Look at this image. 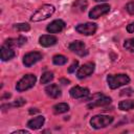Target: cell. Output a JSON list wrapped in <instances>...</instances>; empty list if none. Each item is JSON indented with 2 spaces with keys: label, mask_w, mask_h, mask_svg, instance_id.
Masks as SVG:
<instances>
[{
  "label": "cell",
  "mask_w": 134,
  "mask_h": 134,
  "mask_svg": "<svg viewBox=\"0 0 134 134\" xmlns=\"http://www.w3.org/2000/svg\"><path fill=\"white\" fill-rule=\"evenodd\" d=\"M54 10H55V8H54L53 5H51V4H44L31 16L30 20L32 22H39V21L45 20V19L49 18L54 13Z\"/></svg>",
  "instance_id": "6da1fadb"
},
{
  "label": "cell",
  "mask_w": 134,
  "mask_h": 134,
  "mask_svg": "<svg viewBox=\"0 0 134 134\" xmlns=\"http://www.w3.org/2000/svg\"><path fill=\"white\" fill-rule=\"evenodd\" d=\"M107 82L108 85L111 89H116L120 86H124L130 82V77L127 74H110L107 76Z\"/></svg>",
  "instance_id": "7a4b0ae2"
},
{
  "label": "cell",
  "mask_w": 134,
  "mask_h": 134,
  "mask_svg": "<svg viewBox=\"0 0 134 134\" xmlns=\"http://www.w3.org/2000/svg\"><path fill=\"white\" fill-rule=\"evenodd\" d=\"M111 103V98L109 96H106L102 93H96L93 94L89 98V103L87 104L88 109H93L95 107H103L106 105H109Z\"/></svg>",
  "instance_id": "3957f363"
},
{
  "label": "cell",
  "mask_w": 134,
  "mask_h": 134,
  "mask_svg": "<svg viewBox=\"0 0 134 134\" xmlns=\"http://www.w3.org/2000/svg\"><path fill=\"white\" fill-rule=\"evenodd\" d=\"M36 81H37V77L35 74H26L17 83L16 89L19 92L28 90L31 87H34V85L36 84Z\"/></svg>",
  "instance_id": "277c9868"
},
{
  "label": "cell",
  "mask_w": 134,
  "mask_h": 134,
  "mask_svg": "<svg viewBox=\"0 0 134 134\" xmlns=\"http://www.w3.org/2000/svg\"><path fill=\"white\" fill-rule=\"evenodd\" d=\"M113 121V117L109 115H95L90 119V125L94 129H100L109 126Z\"/></svg>",
  "instance_id": "5b68a950"
},
{
  "label": "cell",
  "mask_w": 134,
  "mask_h": 134,
  "mask_svg": "<svg viewBox=\"0 0 134 134\" xmlns=\"http://www.w3.org/2000/svg\"><path fill=\"white\" fill-rule=\"evenodd\" d=\"M97 29V26L95 23H91V22H87V23H83V24H79L75 26V30L79 34H82L84 36H91L94 35L95 31Z\"/></svg>",
  "instance_id": "8992f818"
},
{
  "label": "cell",
  "mask_w": 134,
  "mask_h": 134,
  "mask_svg": "<svg viewBox=\"0 0 134 134\" xmlns=\"http://www.w3.org/2000/svg\"><path fill=\"white\" fill-rule=\"evenodd\" d=\"M110 10V5L109 4H99L94 6L90 12H89V18L91 19H97L100 16H104L108 14Z\"/></svg>",
  "instance_id": "52a82bcc"
},
{
  "label": "cell",
  "mask_w": 134,
  "mask_h": 134,
  "mask_svg": "<svg viewBox=\"0 0 134 134\" xmlns=\"http://www.w3.org/2000/svg\"><path fill=\"white\" fill-rule=\"evenodd\" d=\"M94 68H95L94 63H92V62L86 63V64H84L82 67H80V69L77 70L76 75H77V77H79L80 80L85 79V77H87V76H89V75H91V74L93 73Z\"/></svg>",
  "instance_id": "ba28073f"
},
{
  "label": "cell",
  "mask_w": 134,
  "mask_h": 134,
  "mask_svg": "<svg viewBox=\"0 0 134 134\" xmlns=\"http://www.w3.org/2000/svg\"><path fill=\"white\" fill-rule=\"evenodd\" d=\"M42 59V54L38 51H32V52H28L24 55L23 58V64L26 67H30L34 64H36L37 62H39Z\"/></svg>",
  "instance_id": "9c48e42d"
},
{
  "label": "cell",
  "mask_w": 134,
  "mask_h": 134,
  "mask_svg": "<svg viewBox=\"0 0 134 134\" xmlns=\"http://www.w3.org/2000/svg\"><path fill=\"white\" fill-rule=\"evenodd\" d=\"M69 49L72 52H74V53H76V54H79L81 57H83V55H85L87 53L86 46L82 41H73V42H71L69 44Z\"/></svg>",
  "instance_id": "30bf717a"
},
{
  "label": "cell",
  "mask_w": 134,
  "mask_h": 134,
  "mask_svg": "<svg viewBox=\"0 0 134 134\" xmlns=\"http://www.w3.org/2000/svg\"><path fill=\"white\" fill-rule=\"evenodd\" d=\"M69 93L73 98H84V97H87L89 95V89L85 88V87L74 86L70 89Z\"/></svg>",
  "instance_id": "8fae6325"
},
{
  "label": "cell",
  "mask_w": 134,
  "mask_h": 134,
  "mask_svg": "<svg viewBox=\"0 0 134 134\" xmlns=\"http://www.w3.org/2000/svg\"><path fill=\"white\" fill-rule=\"evenodd\" d=\"M64 28H65V22L61 19H58V20L52 21L50 24H48L46 30L50 34H57V32L62 31Z\"/></svg>",
  "instance_id": "7c38bea8"
},
{
  "label": "cell",
  "mask_w": 134,
  "mask_h": 134,
  "mask_svg": "<svg viewBox=\"0 0 134 134\" xmlns=\"http://www.w3.org/2000/svg\"><path fill=\"white\" fill-rule=\"evenodd\" d=\"M57 38L54 36H51V35H43L40 37L39 39V43L44 46V47H49V46H52L57 43Z\"/></svg>",
  "instance_id": "4fadbf2b"
},
{
  "label": "cell",
  "mask_w": 134,
  "mask_h": 134,
  "mask_svg": "<svg viewBox=\"0 0 134 134\" xmlns=\"http://www.w3.org/2000/svg\"><path fill=\"white\" fill-rule=\"evenodd\" d=\"M14 57H15V51L13 50V48L6 44L2 45V47H1V60L2 61H8V60L13 59Z\"/></svg>",
  "instance_id": "5bb4252c"
},
{
  "label": "cell",
  "mask_w": 134,
  "mask_h": 134,
  "mask_svg": "<svg viewBox=\"0 0 134 134\" xmlns=\"http://www.w3.org/2000/svg\"><path fill=\"white\" fill-rule=\"evenodd\" d=\"M27 41V39L23 36H20L18 38H10V39H7L5 41V44L8 45L9 47H19V46H22L23 44H25Z\"/></svg>",
  "instance_id": "9a60e30c"
},
{
  "label": "cell",
  "mask_w": 134,
  "mask_h": 134,
  "mask_svg": "<svg viewBox=\"0 0 134 134\" xmlns=\"http://www.w3.org/2000/svg\"><path fill=\"white\" fill-rule=\"evenodd\" d=\"M45 92L48 96H50L52 98H58L59 96H61V89L55 84H51V85L47 86L45 88Z\"/></svg>",
  "instance_id": "2e32d148"
},
{
  "label": "cell",
  "mask_w": 134,
  "mask_h": 134,
  "mask_svg": "<svg viewBox=\"0 0 134 134\" xmlns=\"http://www.w3.org/2000/svg\"><path fill=\"white\" fill-rule=\"evenodd\" d=\"M44 117L43 116H37L32 119H30L28 122H27V127L32 129V130H37V129H40L43 125H44Z\"/></svg>",
  "instance_id": "e0dca14e"
},
{
  "label": "cell",
  "mask_w": 134,
  "mask_h": 134,
  "mask_svg": "<svg viewBox=\"0 0 134 134\" xmlns=\"http://www.w3.org/2000/svg\"><path fill=\"white\" fill-rule=\"evenodd\" d=\"M87 5H88L87 0H75L72 3V10L76 13L85 12V9L87 8Z\"/></svg>",
  "instance_id": "ac0fdd59"
},
{
  "label": "cell",
  "mask_w": 134,
  "mask_h": 134,
  "mask_svg": "<svg viewBox=\"0 0 134 134\" xmlns=\"http://www.w3.org/2000/svg\"><path fill=\"white\" fill-rule=\"evenodd\" d=\"M53 112L55 114H61V113H65L69 110V106L66 103H59L57 105L53 106Z\"/></svg>",
  "instance_id": "d6986e66"
},
{
  "label": "cell",
  "mask_w": 134,
  "mask_h": 134,
  "mask_svg": "<svg viewBox=\"0 0 134 134\" xmlns=\"http://www.w3.org/2000/svg\"><path fill=\"white\" fill-rule=\"evenodd\" d=\"M118 108L122 111H128L134 108V100L133 99H127V100H121L118 104Z\"/></svg>",
  "instance_id": "ffe728a7"
},
{
  "label": "cell",
  "mask_w": 134,
  "mask_h": 134,
  "mask_svg": "<svg viewBox=\"0 0 134 134\" xmlns=\"http://www.w3.org/2000/svg\"><path fill=\"white\" fill-rule=\"evenodd\" d=\"M25 103H26V100H25L24 98H18V99H16V100H15L14 103H12V104L2 105L1 108L4 109V108H10V107H21V106H23Z\"/></svg>",
  "instance_id": "44dd1931"
},
{
  "label": "cell",
  "mask_w": 134,
  "mask_h": 134,
  "mask_svg": "<svg viewBox=\"0 0 134 134\" xmlns=\"http://www.w3.org/2000/svg\"><path fill=\"white\" fill-rule=\"evenodd\" d=\"M53 80V73L50 71H46L41 76V84H47L50 83V81Z\"/></svg>",
  "instance_id": "7402d4cb"
},
{
  "label": "cell",
  "mask_w": 134,
  "mask_h": 134,
  "mask_svg": "<svg viewBox=\"0 0 134 134\" xmlns=\"http://www.w3.org/2000/svg\"><path fill=\"white\" fill-rule=\"evenodd\" d=\"M52 62H53L54 65H64L67 62V58L62 55V54H57V55L53 57Z\"/></svg>",
  "instance_id": "603a6c76"
},
{
  "label": "cell",
  "mask_w": 134,
  "mask_h": 134,
  "mask_svg": "<svg viewBox=\"0 0 134 134\" xmlns=\"http://www.w3.org/2000/svg\"><path fill=\"white\" fill-rule=\"evenodd\" d=\"M14 28L19 31H28L30 29V26L27 23H18L14 25Z\"/></svg>",
  "instance_id": "cb8c5ba5"
},
{
  "label": "cell",
  "mask_w": 134,
  "mask_h": 134,
  "mask_svg": "<svg viewBox=\"0 0 134 134\" xmlns=\"http://www.w3.org/2000/svg\"><path fill=\"white\" fill-rule=\"evenodd\" d=\"M124 47L129 51H134V38L126 40L124 43Z\"/></svg>",
  "instance_id": "d4e9b609"
},
{
  "label": "cell",
  "mask_w": 134,
  "mask_h": 134,
  "mask_svg": "<svg viewBox=\"0 0 134 134\" xmlns=\"http://www.w3.org/2000/svg\"><path fill=\"white\" fill-rule=\"evenodd\" d=\"M126 9H127V12H128L130 15H134V1L129 2V3L126 5Z\"/></svg>",
  "instance_id": "484cf974"
},
{
  "label": "cell",
  "mask_w": 134,
  "mask_h": 134,
  "mask_svg": "<svg viewBox=\"0 0 134 134\" xmlns=\"http://www.w3.org/2000/svg\"><path fill=\"white\" fill-rule=\"evenodd\" d=\"M77 65H79V62H77V61H74V62L71 64V66L68 68V72H69V73L74 72V71H75V69L77 68Z\"/></svg>",
  "instance_id": "4316f807"
},
{
  "label": "cell",
  "mask_w": 134,
  "mask_h": 134,
  "mask_svg": "<svg viewBox=\"0 0 134 134\" xmlns=\"http://www.w3.org/2000/svg\"><path fill=\"white\" fill-rule=\"evenodd\" d=\"M133 93V90L131 88H128V89H125V90H121L120 92V95H131Z\"/></svg>",
  "instance_id": "83f0119b"
},
{
  "label": "cell",
  "mask_w": 134,
  "mask_h": 134,
  "mask_svg": "<svg viewBox=\"0 0 134 134\" xmlns=\"http://www.w3.org/2000/svg\"><path fill=\"white\" fill-rule=\"evenodd\" d=\"M127 30H128V32H134V22L130 23L127 26Z\"/></svg>",
  "instance_id": "f1b7e54d"
},
{
  "label": "cell",
  "mask_w": 134,
  "mask_h": 134,
  "mask_svg": "<svg viewBox=\"0 0 134 134\" xmlns=\"http://www.w3.org/2000/svg\"><path fill=\"white\" fill-rule=\"evenodd\" d=\"M17 133H24V134H28L29 132L27 130H17V131H14L12 134H17Z\"/></svg>",
  "instance_id": "f546056e"
},
{
  "label": "cell",
  "mask_w": 134,
  "mask_h": 134,
  "mask_svg": "<svg viewBox=\"0 0 134 134\" xmlns=\"http://www.w3.org/2000/svg\"><path fill=\"white\" fill-rule=\"evenodd\" d=\"M60 83H62L63 85H66V84L68 85V84H69L70 82H69V80H65V79H61V80H60Z\"/></svg>",
  "instance_id": "4dcf8cb0"
},
{
  "label": "cell",
  "mask_w": 134,
  "mask_h": 134,
  "mask_svg": "<svg viewBox=\"0 0 134 134\" xmlns=\"http://www.w3.org/2000/svg\"><path fill=\"white\" fill-rule=\"evenodd\" d=\"M38 111H39L38 109H30V110H29V113H30V114H32V113H37Z\"/></svg>",
  "instance_id": "1f68e13d"
},
{
  "label": "cell",
  "mask_w": 134,
  "mask_h": 134,
  "mask_svg": "<svg viewBox=\"0 0 134 134\" xmlns=\"http://www.w3.org/2000/svg\"><path fill=\"white\" fill-rule=\"evenodd\" d=\"M94 1H96V2H103V1H107V0H94Z\"/></svg>",
  "instance_id": "d6a6232c"
}]
</instances>
